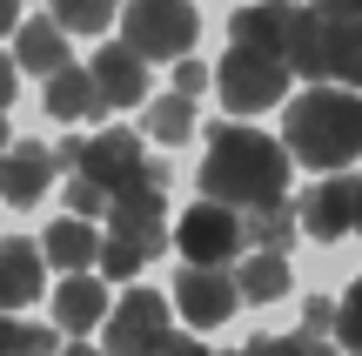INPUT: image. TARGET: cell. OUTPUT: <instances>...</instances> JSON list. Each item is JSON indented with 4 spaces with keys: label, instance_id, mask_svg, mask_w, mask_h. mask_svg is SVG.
<instances>
[{
    "label": "cell",
    "instance_id": "obj_1",
    "mask_svg": "<svg viewBox=\"0 0 362 356\" xmlns=\"http://www.w3.org/2000/svg\"><path fill=\"white\" fill-rule=\"evenodd\" d=\"M288 168H296V155L275 134H255L248 121L228 115L221 128H208L194 188L208 202H228V209H269V202H288Z\"/></svg>",
    "mask_w": 362,
    "mask_h": 356
},
{
    "label": "cell",
    "instance_id": "obj_2",
    "mask_svg": "<svg viewBox=\"0 0 362 356\" xmlns=\"http://www.w3.org/2000/svg\"><path fill=\"white\" fill-rule=\"evenodd\" d=\"M282 148L296 155V168L342 175L362 155V94L356 88H302L288 101Z\"/></svg>",
    "mask_w": 362,
    "mask_h": 356
},
{
    "label": "cell",
    "instance_id": "obj_3",
    "mask_svg": "<svg viewBox=\"0 0 362 356\" xmlns=\"http://www.w3.org/2000/svg\"><path fill=\"white\" fill-rule=\"evenodd\" d=\"M288 81H296V67H288L282 54L242 47V40H235V47L221 54V67H215V94H221V108H228L235 121H248V115H262V108L288 101Z\"/></svg>",
    "mask_w": 362,
    "mask_h": 356
},
{
    "label": "cell",
    "instance_id": "obj_4",
    "mask_svg": "<svg viewBox=\"0 0 362 356\" xmlns=\"http://www.w3.org/2000/svg\"><path fill=\"white\" fill-rule=\"evenodd\" d=\"M194 34H202V21L188 0H121V40L141 61H188Z\"/></svg>",
    "mask_w": 362,
    "mask_h": 356
},
{
    "label": "cell",
    "instance_id": "obj_5",
    "mask_svg": "<svg viewBox=\"0 0 362 356\" xmlns=\"http://www.w3.org/2000/svg\"><path fill=\"white\" fill-rule=\"evenodd\" d=\"M242 209H228V202H188V215L175 222V249H181V263H194V269H235L242 263Z\"/></svg>",
    "mask_w": 362,
    "mask_h": 356
},
{
    "label": "cell",
    "instance_id": "obj_6",
    "mask_svg": "<svg viewBox=\"0 0 362 356\" xmlns=\"http://www.w3.org/2000/svg\"><path fill=\"white\" fill-rule=\"evenodd\" d=\"M107 356H155L161 343H168V296H155V289H141V282H134V296H121L115 309H107Z\"/></svg>",
    "mask_w": 362,
    "mask_h": 356
},
{
    "label": "cell",
    "instance_id": "obj_7",
    "mask_svg": "<svg viewBox=\"0 0 362 356\" xmlns=\"http://www.w3.org/2000/svg\"><path fill=\"white\" fill-rule=\"evenodd\" d=\"M302 236H315V242L362 236V175H329L302 195Z\"/></svg>",
    "mask_w": 362,
    "mask_h": 356
},
{
    "label": "cell",
    "instance_id": "obj_8",
    "mask_svg": "<svg viewBox=\"0 0 362 356\" xmlns=\"http://www.w3.org/2000/svg\"><path fill=\"white\" fill-rule=\"evenodd\" d=\"M168 296H175L181 316H188V330H215V323L235 316L242 282H235V269H194V263H181V276H175Z\"/></svg>",
    "mask_w": 362,
    "mask_h": 356
},
{
    "label": "cell",
    "instance_id": "obj_9",
    "mask_svg": "<svg viewBox=\"0 0 362 356\" xmlns=\"http://www.w3.org/2000/svg\"><path fill=\"white\" fill-rule=\"evenodd\" d=\"M54 175H61V161H54L47 142H13L7 155H0V202H7V209H34L54 188Z\"/></svg>",
    "mask_w": 362,
    "mask_h": 356
},
{
    "label": "cell",
    "instance_id": "obj_10",
    "mask_svg": "<svg viewBox=\"0 0 362 356\" xmlns=\"http://www.w3.org/2000/svg\"><path fill=\"white\" fill-rule=\"evenodd\" d=\"M141 168H148L141 142H134V134H121V128H107V134H88V148H81V168H74V175H88V182H101L107 195H115V188H128Z\"/></svg>",
    "mask_w": 362,
    "mask_h": 356
},
{
    "label": "cell",
    "instance_id": "obj_11",
    "mask_svg": "<svg viewBox=\"0 0 362 356\" xmlns=\"http://www.w3.org/2000/svg\"><path fill=\"white\" fill-rule=\"evenodd\" d=\"M107 323V276H61V289H54V330L61 336H88Z\"/></svg>",
    "mask_w": 362,
    "mask_h": 356
},
{
    "label": "cell",
    "instance_id": "obj_12",
    "mask_svg": "<svg viewBox=\"0 0 362 356\" xmlns=\"http://www.w3.org/2000/svg\"><path fill=\"white\" fill-rule=\"evenodd\" d=\"M40 276H47V249L40 242H21V236L0 242V309L7 316L40 296Z\"/></svg>",
    "mask_w": 362,
    "mask_h": 356
},
{
    "label": "cell",
    "instance_id": "obj_13",
    "mask_svg": "<svg viewBox=\"0 0 362 356\" xmlns=\"http://www.w3.org/2000/svg\"><path fill=\"white\" fill-rule=\"evenodd\" d=\"M94 81H101L107 108H141L148 101V61L128 47V40H115V47L94 54Z\"/></svg>",
    "mask_w": 362,
    "mask_h": 356
},
{
    "label": "cell",
    "instance_id": "obj_14",
    "mask_svg": "<svg viewBox=\"0 0 362 356\" xmlns=\"http://www.w3.org/2000/svg\"><path fill=\"white\" fill-rule=\"evenodd\" d=\"M47 115L54 121H101L107 115L94 67H74V61H67L61 74H47Z\"/></svg>",
    "mask_w": 362,
    "mask_h": 356
},
{
    "label": "cell",
    "instance_id": "obj_15",
    "mask_svg": "<svg viewBox=\"0 0 362 356\" xmlns=\"http://www.w3.org/2000/svg\"><path fill=\"white\" fill-rule=\"evenodd\" d=\"M13 61H21V74H61L67 67V27L54 21H27V27H13Z\"/></svg>",
    "mask_w": 362,
    "mask_h": 356
},
{
    "label": "cell",
    "instance_id": "obj_16",
    "mask_svg": "<svg viewBox=\"0 0 362 356\" xmlns=\"http://www.w3.org/2000/svg\"><path fill=\"white\" fill-rule=\"evenodd\" d=\"M40 249H47V269H61V276H81V269L101 263V236L88 229V215H61L40 236Z\"/></svg>",
    "mask_w": 362,
    "mask_h": 356
},
{
    "label": "cell",
    "instance_id": "obj_17",
    "mask_svg": "<svg viewBox=\"0 0 362 356\" xmlns=\"http://www.w3.org/2000/svg\"><path fill=\"white\" fill-rule=\"evenodd\" d=\"M296 0H255V7H242L235 13V40H242V47H262V54H282L288 47V27H296Z\"/></svg>",
    "mask_w": 362,
    "mask_h": 356
},
{
    "label": "cell",
    "instance_id": "obj_18",
    "mask_svg": "<svg viewBox=\"0 0 362 356\" xmlns=\"http://www.w3.org/2000/svg\"><path fill=\"white\" fill-rule=\"evenodd\" d=\"M282 61L296 67L302 81H329V13H315V7H302V13H296Z\"/></svg>",
    "mask_w": 362,
    "mask_h": 356
},
{
    "label": "cell",
    "instance_id": "obj_19",
    "mask_svg": "<svg viewBox=\"0 0 362 356\" xmlns=\"http://www.w3.org/2000/svg\"><path fill=\"white\" fill-rule=\"evenodd\" d=\"M235 282H242V303H282L296 276H288L282 249H255V255H242V263H235Z\"/></svg>",
    "mask_w": 362,
    "mask_h": 356
},
{
    "label": "cell",
    "instance_id": "obj_20",
    "mask_svg": "<svg viewBox=\"0 0 362 356\" xmlns=\"http://www.w3.org/2000/svg\"><path fill=\"white\" fill-rule=\"evenodd\" d=\"M302 229V209L296 202H269V209H242V236L255 242V249H282V242H296Z\"/></svg>",
    "mask_w": 362,
    "mask_h": 356
},
{
    "label": "cell",
    "instance_id": "obj_21",
    "mask_svg": "<svg viewBox=\"0 0 362 356\" xmlns=\"http://www.w3.org/2000/svg\"><path fill=\"white\" fill-rule=\"evenodd\" d=\"M0 356H61V330L54 323H21L0 309Z\"/></svg>",
    "mask_w": 362,
    "mask_h": 356
},
{
    "label": "cell",
    "instance_id": "obj_22",
    "mask_svg": "<svg viewBox=\"0 0 362 356\" xmlns=\"http://www.w3.org/2000/svg\"><path fill=\"white\" fill-rule=\"evenodd\" d=\"M155 142H168V148H181L194 134V94H161V101H148V121H141Z\"/></svg>",
    "mask_w": 362,
    "mask_h": 356
},
{
    "label": "cell",
    "instance_id": "obj_23",
    "mask_svg": "<svg viewBox=\"0 0 362 356\" xmlns=\"http://www.w3.org/2000/svg\"><path fill=\"white\" fill-rule=\"evenodd\" d=\"M329 81L362 88V21H329Z\"/></svg>",
    "mask_w": 362,
    "mask_h": 356
},
{
    "label": "cell",
    "instance_id": "obj_24",
    "mask_svg": "<svg viewBox=\"0 0 362 356\" xmlns=\"http://www.w3.org/2000/svg\"><path fill=\"white\" fill-rule=\"evenodd\" d=\"M54 21L67 34H101V27L121 21V0H54Z\"/></svg>",
    "mask_w": 362,
    "mask_h": 356
},
{
    "label": "cell",
    "instance_id": "obj_25",
    "mask_svg": "<svg viewBox=\"0 0 362 356\" xmlns=\"http://www.w3.org/2000/svg\"><path fill=\"white\" fill-rule=\"evenodd\" d=\"M148 263H155V255H148L141 242H128V236H101V263H94V269H101L107 282H134Z\"/></svg>",
    "mask_w": 362,
    "mask_h": 356
},
{
    "label": "cell",
    "instance_id": "obj_26",
    "mask_svg": "<svg viewBox=\"0 0 362 356\" xmlns=\"http://www.w3.org/2000/svg\"><path fill=\"white\" fill-rule=\"evenodd\" d=\"M336 343L349 356H362V276L349 282V296H342V309H336Z\"/></svg>",
    "mask_w": 362,
    "mask_h": 356
},
{
    "label": "cell",
    "instance_id": "obj_27",
    "mask_svg": "<svg viewBox=\"0 0 362 356\" xmlns=\"http://www.w3.org/2000/svg\"><path fill=\"white\" fill-rule=\"evenodd\" d=\"M107 209H115V195H107L101 182H88V175L67 182V215H88V222H94V215H107Z\"/></svg>",
    "mask_w": 362,
    "mask_h": 356
},
{
    "label": "cell",
    "instance_id": "obj_28",
    "mask_svg": "<svg viewBox=\"0 0 362 356\" xmlns=\"http://www.w3.org/2000/svg\"><path fill=\"white\" fill-rule=\"evenodd\" d=\"M336 309H342V303H329V296H309V303H302V323H309V330H302V336H322L329 323H336Z\"/></svg>",
    "mask_w": 362,
    "mask_h": 356
},
{
    "label": "cell",
    "instance_id": "obj_29",
    "mask_svg": "<svg viewBox=\"0 0 362 356\" xmlns=\"http://www.w3.org/2000/svg\"><path fill=\"white\" fill-rule=\"evenodd\" d=\"M202 88H215V74L202 61H175V94H202Z\"/></svg>",
    "mask_w": 362,
    "mask_h": 356
},
{
    "label": "cell",
    "instance_id": "obj_30",
    "mask_svg": "<svg viewBox=\"0 0 362 356\" xmlns=\"http://www.w3.org/2000/svg\"><path fill=\"white\" fill-rule=\"evenodd\" d=\"M248 356H302V336H255Z\"/></svg>",
    "mask_w": 362,
    "mask_h": 356
},
{
    "label": "cell",
    "instance_id": "obj_31",
    "mask_svg": "<svg viewBox=\"0 0 362 356\" xmlns=\"http://www.w3.org/2000/svg\"><path fill=\"white\" fill-rule=\"evenodd\" d=\"M13 74H21V61H7V54H0V115H7L13 94H21V81H13Z\"/></svg>",
    "mask_w": 362,
    "mask_h": 356
},
{
    "label": "cell",
    "instance_id": "obj_32",
    "mask_svg": "<svg viewBox=\"0 0 362 356\" xmlns=\"http://www.w3.org/2000/svg\"><path fill=\"white\" fill-rule=\"evenodd\" d=\"M315 13H329V21H362V0H309Z\"/></svg>",
    "mask_w": 362,
    "mask_h": 356
},
{
    "label": "cell",
    "instance_id": "obj_33",
    "mask_svg": "<svg viewBox=\"0 0 362 356\" xmlns=\"http://www.w3.org/2000/svg\"><path fill=\"white\" fill-rule=\"evenodd\" d=\"M155 356H215V350H202L194 336H175V330H168V343H161Z\"/></svg>",
    "mask_w": 362,
    "mask_h": 356
},
{
    "label": "cell",
    "instance_id": "obj_34",
    "mask_svg": "<svg viewBox=\"0 0 362 356\" xmlns=\"http://www.w3.org/2000/svg\"><path fill=\"white\" fill-rule=\"evenodd\" d=\"M81 148H88V134H67V142L54 148V161H61V168H81Z\"/></svg>",
    "mask_w": 362,
    "mask_h": 356
},
{
    "label": "cell",
    "instance_id": "obj_35",
    "mask_svg": "<svg viewBox=\"0 0 362 356\" xmlns=\"http://www.w3.org/2000/svg\"><path fill=\"white\" fill-rule=\"evenodd\" d=\"M302 356H349L342 343H322V336H302Z\"/></svg>",
    "mask_w": 362,
    "mask_h": 356
},
{
    "label": "cell",
    "instance_id": "obj_36",
    "mask_svg": "<svg viewBox=\"0 0 362 356\" xmlns=\"http://www.w3.org/2000/svg\"><path fill=\"white\" fill-rule=\"evenodd\" d=\"M21 27V0H0V34H13Z\"/></svg>",
    "mask_w": 362,
    "mask_h": 356
},
{
    "label": "cell",
    "instance_id": "obj_37",
    "mask_svg": "<svg viewBox=\"0 0 362 356\" xmlns=\"http://www.w3.org/2000/svg\"><path fill=\"white\" fill-rule=\"evenodd\" d=\"M7 148H13V134H7V121H0V155H7Z\"/></svg>",
    "mask_w": 362,
    "mask_h": 356
},
{
    "label": "cell",
    "instance_id": "obj_38",
    "mask_svg": "<svg viewBox=\"0 0 362 356\" xmlns=\"http://www.w3.org/2000/svg\"><path fill=\"white\" fill-rule=\"evenodd\" d=\"M61 356H107V350H61Z\"/></svg>",
    "mask_w": 362,
    "mask_h": 356
},
{
    "label": "cell",
    "instance_id": "obj_39",
    "mask_svg": "<svg viewBox=\"0 0 362 356\" xmlns=\"http://www.w3.org/2000/svg\"><path fill=\"white\" fill-rule=\"evenodd\" d=\"M221 356H248V350H221Z\"/></svg>",
    "mask_w": 362,
    "mask_h": 356
}]
</instances>
